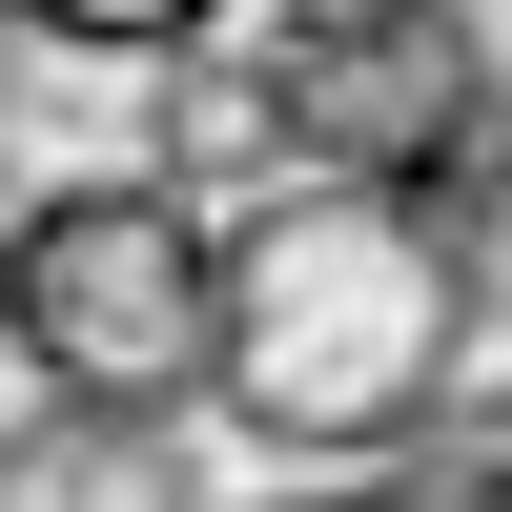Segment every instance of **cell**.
Segmentation results:
<instances>
[{
	"mask_svg": "<svg viewBox=\"0 0 512 512\" xmlns=\"http://www.w3.org/2000/svg\"><path fill=\"white\" fill-rule=\"evenodd\" d=\"M0 41H62V62H205L226 0H0Z\"/></svg>",
	"mask_w": 512,
	"mask_h": 512,
	"instance_id": "277c9868",
	"label": "cell"
},
{
	"mask_svg": "<svg viewBox=\"0 0 512 512\" xmlns=\"http://www.w3.org/2000/svg\"><path fill=\"white\" fill-rule=\"evenodd\" d=\"M0 512H226L164 410H21L0 431Z\"/></svg>",
	"mask_w": 512,
	"mask_h": 512,
	"instance_id": "3957f363",
	"label": "cell"
},
{
	"mask_svg": "<svg viewBox=\"0 0 512 512\" xmlns=\"http://www.w3.org/2000/svg\"><path fill=\"white\" fill-rule=\"evenodd\" d=\"M472 369V267L390 164H287V185L205 205V410L308 472L410 451Z\"/></svg>",
	"mask_w": 512,
	"mask_h": 512,
	"instance_id": "6da1fadb",
	"label": "cell"
},
{
	"mask_svg": "<svg viewBox=\"0 0 512 512\" xmlns=\"http://www.w3.org/2000/svg\"><path fill=\"white\" fill-rule=\"evenodd\" d=\"M0 349L41 410H205V205L185 185L0 205Z\"/></svg>",
	"mask_w": 512,
	"mask_h": 512,
	"instance_id": "7a4b0ae2",
	"label": "cell"
}]
</instances>
